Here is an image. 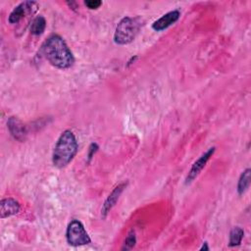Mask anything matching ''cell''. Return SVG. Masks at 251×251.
Instances as JSON below:
<instances>
[{"label": "cell", "mask_w": 251, "mask_h": 251, "mask_svg": "<svg viewBox=\"0 0 251 251\" xmlns=\"http://www.w3.org/2000/svg\"><path fill=\"white\" fill-rule=\"evenodd\" d=\"M180 17V13L178 10H173L165 15H163L161 18H159L157 21H155L152 24V28L156 31H161L175 24Z\"/></svg>", "instance_id": "obj_7"}, {"label": "cell", "mask_w": 251, "mask_h": 251, "mask_svg": "<svg viewBox=\"0 0 251 251\" xmlns=\"http://www.w3.org/2000/svg\"><path fill=\"white\" fill-rule=\"evenodd\" d=\"M141 26V23L137 18L125 17L116 26L114 41L119 45L130 43L137 35Z\"/></svg>", "instance_id": "obj_3"}, {"label": "cell", "mask_w": 251, "mask_h": 251, "mask_svg": "<svg viewBox=\"0 0 251 251\" xmlns=\"http://www.w3.org/2000/svg\"><path fill=\"white\" fill-rule=\"evenodd\" d=\"M66 238L67 242L72 246H82L91 242L83 225L78 220H73L68 225Z\"/></svg>", "instance_id": "obj_4"}, {"label": "cell", "mask_w": 251, "mask_h": 251, "mask_svg": "<svg viewBox=\"0 0 251 251\" xmlns=\"http://www.w3.org/2000/svg\"><path fill=\"white\" fill-rule=\"evenodd\" d=\"M78 149V144L74 132L64 130L59 136L52 154V163L56 168L62 169L72 162Z\"/></svg>", "instance_id": "obj_2"}, {"label": "cell", "mask_w": 251, "mask_h": 251, "mask_svg": "<svg viewBox=\"0 0 251 251\" xmlns=\"http://www.w3.org/2000/svg\"><path fill=\"white\" fill-rule=\"evenodd\" d=\"M210 248H209V246H208V243L207 242H204L203 243V245H202V247L200 248V251H208Z\"/></svg>", "instance_id": "obj_17"}, {"label": "cell", "mask_w": 251, "mask_h": 251, "mask_svg": "<svg viewBox=\"0 0 251 251\" xmlns=\"http://www.w3.org/2000/svg\"><path fill=\"white\" fill-rule=\"evenodd\" d=\"M250 176H251V170L248 168L244 170L238 179L237 183V192L239 195H242L249 187L250 185Z\"/></svg>", "instance_id": "obj_12"}, {"label": "cell", "mask_w": 251, "mask_h": 251, "mask_svg": "<svg viewBox=\"0 0 251 251\" xmlns=\"http://www.w3.org/2000/svg\"><path fill=\"white\" fill-rule=\"evenodd\" d=\"M98 145L96 143H91L89 146V152H88V159L90 160L92 158V155L97 151Z\"/></svg>", "instance_id": "obj_16"}, {"label": "cell", "mask_w": 251, "mask_h": 251, "mask_svg": "<svg viewBox=\"0 0 251 251\" xmlns=\"http://www.w3.org/2000/svg\"><path fill=\"white\" fill-rule=\"evenodd\" d=\"M8 127L11 134L19 141H24L26 136V130L24 124L16 117H10L8 120Z\"/></svg>", "instance_id": "obj_10"}, {"label": "cell", "mask_w": 251, "mask_h": 251, "mask_svg": "<svg viewBox=\"0 0 251 251\" xmlns=\"http://www.w3.org/2000/svg\"><path fill=\"white\" fill-rule=\"evenodd\" d=\"M44 58L55 68L64 70L71 68L75 57L65 40L58 34L50 35L41 47Z\"/></svg>", "instance_id": "obj_1"}, {"label": "cell", "mask_w": 251, "mask_h": 251, "mask_svg": "<svg viewBox=\"0 0 251 251\" xmlns=\"http://www.w3.org/2000/svg\"><path fill=\"white\" fill-rule=\"evenodd\" d=\"M46 27V20L43 16L35 17L29 26V31L33 35H40L43 33Z\"/></svg>", "instance_id": "obj_11"}, {"label": "cell", "mask_w": 251, "mask_h": 251, "mask_svg": "<svg viewBox=\"0 0 251 251\" xmlns=\"http://www.w3.org/2000/svg\"><path fill=\"white\" fill-rule=\"evenodd\" d=\"M84 5L88 9H90V10H95V9H98L102 5V1H99V0H87V1H84Z\"/></svg>", "instance_id": "obj_15"}, {"label": "cell", "mask_w": 251, "mask_h": 251, "mask_svg": "<svg viewBox=\"0 0 251 251\" xmlns=\"http://www.w3.org/2000/svg\"><path fill=\"white\" fill-rule=\"evenodd\" d=\"M135 243H136L135 232H134V230H130V231L127 233V235H126L125 241H124L122 250H126H126H130V249H132V248L134 247Z\"/></svg>", "instance_id": "obj_14"}, {"label": "cell", "mask_w": 251, "mask_h": 251, "mask_svg": "<svg viewBox=\"0 0 251 251\" xmlns=\"http://www.w3.org/2000/svg\"><path fill=\"white\" fill-rule=\"evenodd\" d=\"M126 186V183H125V182L120 183L113 189V191L106 198V200L104 201V204L102 206V209H101V215L103 218H105L108 215V213L111 211V209L116 205L120 195L122 194V192L124 191Z\"/></svg>", "instance_id": "obj_8"}, {"label": "cell", "mask_w": 251, "mask_h": 251, "mask_svg": "<svg viewBox=\"0 0 251 251\" xmlns=\"http://www.w3.org/2000/svg\"><path fill=\"white\" fill-rule=\"evenodd\" d=\"M38 8V4L34 1H24L17 5L10 13L8 22L10 24H18L25 15L34 13Z\"/></svg>", "instance_id": "obj_5"}, {"label": "cell", "mask_w": 251, "mask_h": 251, "mask_svg": "<svg viewBox=\"0 0 251 251\" xmlns=\"http://www.w3.org/2000/svg\"><path fill=\"white\" fill-rule=\"evenodd\" d=\"M244 231L239 226H234L231 228L229 232V240H228V246L234 247L238 246L241 243V240L243 238Z\"/></svg>", "instance_id": "obj_13"}, {"label": "cell", "mask_w": 251, "mask_h": 251, "mask_svg": "<svg viewBox=\"0 0 251 251\" xmlns=\"http://www.w3.org/2000/svg\"><path fill=\"white\" fill-rule=\"evenodd\" d=\"M216 150V147H211L209 148L205 153H203L192 165L191 169L189 170L187 176L185 178V184H189L190 182H192L201 173V171L204 169V167L206 166L207 162L209 161V159L212 157V155L214 154Z\"/></svg>", "instance_id": "obj_6"}, {"label": "cell", "mask_w": 251, "mask_h": 251, "mask_svg": "<svg viewBox=\"0 0 251 251\" xmlns=\"http://www.w3.org/2000/svg\"><path fill=\"white\" fill-rule=\"evenodd\" d=\"M21 205L14 198H4L0 202V217L1 219L8 218L20 212Z\"/></svg>", "instance_id": "obj_9"}]
</instances>
